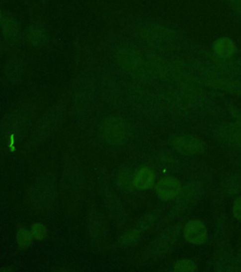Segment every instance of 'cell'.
Returning a JSON list of instances; mask_svg holds the SVG:
<instances>
[{
  "instance_id": "cell-6",
  "label": "cell",
  "mask_w": 241,
  "mask_h": 272,
  "mask_svg": "<svg viewBox=\"0 0 241 272\" xmlns=\"http://www.w3.org/2000/svg\"><path fill=\"white\" fill-rule=\"evenodd\" d=\"M106 131V136L111 138H115L118 140V138L122 137L124 131H125V125L123 122L119 121L117 118H114L113 120H109L108 125L105 128Z\"/></svg>"
},
{
  "instance_id": "cell-3",
  "label": "cell",
  "mask_w": 241,
  "mask_h": 272,
  "mask_svg": "<svg viewBox=\"0 0 241 272\" xmlns=\"http://www.w3.org/2000/svg\"><path fill=\"white\" fill-rule=\"evenodd\" d=\"M156 191L162 200H173L181 193V184L177 179L166 177L157 183Z\"/></svg>"
},
{
  "instance_id": "cell-8",
  "label": "cell",
  "mask_w": 241,
  "mask_h": 272,
  "mask_svg": "<svg viewBox=\"0 0 241 272\" xmlns=\"http://www.w3.org/2000/svg\"><path fill=\"white\" fill-rule=\"evenodd\" d=\"M173 271L177 272H192L196 271L195 263L191 260L183 259L174 265Z\"/></svg>"
},
{
  "instance_id": "cell-5",
  "label": "cell",
  "mask_w": 241,
  "mask_h": 272,
  "mask_svg": "<svg viewBox=\"0 0 241 272\" xmlns=\"http://www.w3.org/2000/svg\"><path fill=\"white\" fill-rule=\"evenodd\" d=\"M155 181V175L149 167H142L135 176V185L139 189L150 188Z\"/></svg>"
},
{
  "instance_id": "cell-9",
  "label": "cell",
  "mask_w": 241,
  "mask_h": 272,
  "mask_svg": "<svg viewBox=\"0 0 241 272\" xmlns=\"http://www.w3.org/2000/svg\"><path fill=\"white\" fill-rule=\"evenodd\" d=\"M32 237L33 236L30 232H28L27 230H24V229L20 230L18 232L17 235L18 245L22 248H27L31 244Z\"/></svg>"
},
{
  "instance_id": "cell-11",
  "label": "cell",
  "mask_w": 241,
  "mask_h": 272,
  "mask_svg": "<svg viewBox=\"0 0 241 272\" xmlns=\"http://www.w3.org/2000/svg\"><path fill=\"white\" fill-rule=\"evenodd\" d=\"M44 38L43 33L38 30V29H32L28 33V39L33 43V44H39L42 42V39Z\"/></svg>"
},
{
  "instance_id": "cell-12",
  "label": "cell",
  "mask_w": 241,
  "mask_h": 272,
  "mask_svg": "<svg viewBox=\"0 0 241 272\" xmlns=\"http://www.w3.org/2000/svg\"><path fill=\"white\" fill-rule=\"evenodd\" d=\"M233 214L235 218L241 221V198H239L234 201Z\"/></svg>"
},
{
  "instance_id": "cell-2",
  "label": "cell",
  "mask_w": 241,
  "mask_h": 272,
  "mask_svg": "<svg viewBox=\"0 0 241 272\" xmlns=\"http://www.w3.org/2000/svg\"><path fill=\"white\" fill-rule=\"evenodd\" d=\"M184 236L188 243L193 245H201L206 242L207 238L206 225L198 219L190 220L184 228Z\"/></svg>"
},
{
  "instance_id": "cell-7",
  "label": "cell",
  "mask_w": 241,
  "mask_h": 272,
  "mask_svg": "<svg viewBox=\"0 0 241 272\" xmlns=\"http://www.w3.org/2000/svg\"><path fill=\"white\" fill-rule=\"evenodd\" d=\"M3 27V32L7 38L10 40L17 39L19 37V28H18L16 23L12 21V19L3 18L2 22L0 23Z\"/></svg>"
},
{
  "instance_id": "cell-4",
  "label": "cell",
  "mask_w": 241,
  "mask_h": 272,
  "mask_svg": "<svg viewBox=\"0 0 241 272\" xmlns=\"http://www.w3.org/2000/svg\"><path fill=\"white\" fill-rule=\"evenodd\" d=\"M213 48H214L215 53L223 58H230L237 51L236 45L232 40L225 37L218 39L215 42Z\"/></svg>"
},
{
  "instance_id": "cell-10",
  "label": "cell",
  "mask_w": 241,
  "mask_h": 272,
  "mask_svg": "<svg viewBox=\"0 0 241 272\" xmlns=\"http://www.w3.org/2000/svg\"><path fill=\"white\" fill-rule=\"evenodd\" d=\"M31 234L32 236L38 239V240H41L43 239L45 236V228L43 224H35L32 226L31 229Z\"/></svg>"
},
{
  "instance_id": "cell-1",
  "label": "cell",
  "mask_w": 241,
  "mask_h": 272,
  "mask_svg": "<svg viewBox=\"0 0 241 272\" xmlns=\"http://www.w3.org/2000/svg\"><path fill=\"white\" fill-rule=\"evenodd\" d=\"M171 146L182 154L195 155L205 150V144L199 138L192 136H176L170 141Z\"/></svg>"
},
{
  "instance_id": "cell-13",
  "label": "cell",
  "mask_w": 241,
  "mask_h": 272,
  "mask_svg": "<svg viewBox=\"0 0 241 272\" xmlns=\"http://www.w3.org/2000/svg\"><path fill=\"white\" fill-rule=\"evenodd\" d=\"M3 18H4V15H3V13H2V10L0 9V23L2 22Z\"/></svg>"
}]
</instances>
